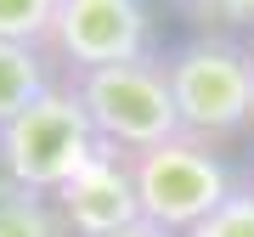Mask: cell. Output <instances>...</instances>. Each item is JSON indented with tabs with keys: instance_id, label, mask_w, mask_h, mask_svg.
<instances>
[{
	"instance_id": "1",
	"label": "cell",
	"mask_w": 254,
	"mask_h": 237,
	"mask_svg": "<svg viewBox=\"0 0 254 237\" xmlns=\"http://www.w3.org/2000/svg\"><path fill=\"white\" fill-rule=\"evenodd\" d=\"M164 85L175 96L181 130L198 141H220L254 118V73H249V40L237 34H192L158 57Z\"/></svg>"
},
{
	"instance_id": "8",
	"label": "cell",
	"mask_w": 254,
	"mask_h": 237,
	"mask_svg": "<svg viewBox=\"0 0 254 237\" xmlns=\"http://www.w3.org/2000/svg\"><path fill=\"white\" fill-rule=\"evenodd\" d=\"M0 237H63L57 203L46 192H28L17 181H0Z\"/></svg>"
},
{
	"instance_id": "6",
	"label": "cell",
	"mask_w": 254,
	"mask_h": 237,
	"mask_svg": "<svg viewBox=\"0 0 254 237\" xmlns=\"http://www.w3.org/2000/svg\"><path fill=\"white\" fill-rule=\"evenodd\" d=\"M51 203H57V220H63V237H113L141 220L130 158L119 147H96V158L85 170H73L51 192Z\"/></svg>"
},
{
	"instance_id": "7",
	"label": "cell",
	"mask_w": 254,
	"mask_h": 237,
	"mask_svg": "<svg viewBox=\"0 0 254 237\" xmlns=\"http://www.w3.org/2000/svg\"><path fill=\"white\" fill-rule=\"evenodd\" d=\"M51 62L40 46H11V40H0V124H11L34 96L51 91Z\"/></svg>"
},
{
	"instance_id": "2",
	"label": "cell",
	"mask_w": 254,
	"mask_h": 237,
	"mask_svg": "<svg viewBox=\"0 0 254 237\" xmlns=\"http://www.w3.org/2000/svg\"><path fill=\"white\" fill-rule=\"evenodd\" d=\"M130 158V181H136V203H141V220L170 237H187L198 220H209L220 203L232 198V170L226 158L215 153L209 141L198 136H170L158 147H141V153H125Z\"/></svg>"
},
{
	"instance_id": "12",
	"label": "cell",
	"mask_w": 254,
	"mask_h": 237,
	"mask_svg": "<svg viewBox=\"0 0 254 237\" xmlns=\"http://www.w3.org/2000/svg\"><path fill=\"white\" fill-rule=\"evenodd\" d=\"M113 237H170V232H158V226H147V220H136V226H125V232H113Z\"/></svg>"
},
{
	"instance_id": "5",
	"label": "cell",
	"mask_w": 254,
	"mask_h": 237,
	"mask_svg": "<svg viewBox=\"0 0 254 237\" xmlns=\"http://www.w3.org/2000/svg\"><path fill=\"white\" fill-rule=\"evenodd\" d=\"M46 46L68 73L141 62V57H153V17L141 0H57V23Z\"/></svg>"
},
{
	"instance_id": "9",
	"label": "cell",
	"mask_w": 254,
	"mask_h": 237,
	"mask_svg": "<svg viewBox=\"0 0 254 237\" xmlns=\"http://www.w3.org/2000/svg\"><path fill=\"white\" fill-rule=\"evenodd\" d=\"M170 6L198 34H243V28H254V0H170Z\"/></svg>"
},
{
	"instance_id": "4",
	"label": "cell",
	"mask_w": 254,
	"mask_h": 237,
	"mask_svg": "<svg viewBox=\"0 0 254 237\" xmlns=\"http://www.w3.org/2000/svg\"><path fill=\"white\" fill-rule=\"evenodd\" d=\"M63 85L79 96V108H85V118H91L102 147L141 153V147H158V141L181 136V113H175V96H170V85H164L158 57L91 68V73H68Z\"/></svg>"
},
{
	"instance_id": "11",
	"label": "cell",
	"mask_w": 254,
	"mask_h": 237,
	"mask_svg": "<svg viewBox=\"0 0 254 237\" xmlns=\"http://www.w3.org/2000/svg\"><path fill=\"white\" fill-rule=\"evenodd\" d=\"M187 237H254V186H232V198L209 220H198Z\"/></svg>"
},
{
	"instance_id": "13",
	"label": "cell",
	"mask_w": 254,
	"mask_h": 237,
	"mask_svg": "<svg viewBox=\"0 0 254 237\" xmlns=\"http://www.w3.org/2000/svg\"><path fill=\"white\" fill-rule=\"evenodd\" d=\"M249 73H254V40H249Z\"/></svg>"
},
{
	"instance_id": "3",
	"label": "cell",
	"mask_w": 254,
	"mask_h": 237,
	"mask_svg": "<svg viewBox=\"0 0 254 237\" xmlns=\"http://www.w3.org/2000/svg\"><path fill=\"white\" fill-rule=\"evenodd\" d=\"M96 147L102 141H96L91 118L79 108V96L57 79L11 124H0V181H17L28 192H46L51 198L73 170H85L96 158Z\"/></svg>"
},
{
	"instance_id": "10",
	"label": "cell",
	"mask_w": 254,
	"mask_h": 237,
	"mask_svg": "<svg viewBox=\"0 0 254 237\" xmlns=\"http://www.w3.org/2000/svg\"><path fill=\"white\" fill-rule=\"evenodd\" d=\"M57 23V0H0V40L11 46H40Z\"/></svg>"
}]
</instances>
